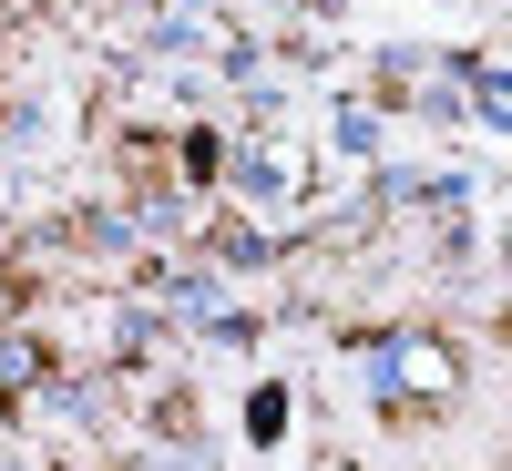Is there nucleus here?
<instances>
[{
  "mask_svg": "<svg viewBox=\"0 0 512 471\" xmlns=\"http://www.w3.org/2000/svg\"><path fill=\"white\" fill-rule=\"evenodd\" d=\"M31 379H41V349L31 338H0V390H31Z\"/></svg>",
  "mask_w": 512,
  "mask_h": 471,
  "instance_id": "obj_1",
  "label": "nucleus"
}]
</instances>
